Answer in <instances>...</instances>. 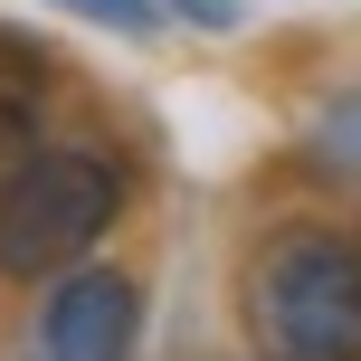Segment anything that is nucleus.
Instances as JSON below:
<instances>
[{
  "instance_id": "nucleus-1",
  "label": "nucleus",
  "mask_w": 361,
  "mask_h": 361,
  "mask_svg": "<svg viewBox=\"0 0 361 361\" xmlns=\"http://www.w3.org/2000/svg\"><path fill=\"white\" fill-rule=\"evenodd\" d=\"M247 333L267 361H361V247L286 228L247 267Z\"/></svg>"
},
{
  "instance_id": "nucleus-2",
  "label": "nucleus",
  "mask_w": 361,
  "mask_h": 361,
  "mask_svg": "<svg viewBox=\"0 0 361 361\" xmlns=\"http://www.w3.org/2000/svg\"><path fill=\"white\" fill-rule=\"evenodd\" d=\"M114 219H124V162L48 143L29 162V180L10 190V209H0V276L10 286H57V276L95 267Z\"/></svg>"
},
{
  "instance_id": "nucleus-3",
  "label": "nucleus",
  "mask_w": 361,
  "mask_h": 361,
  "mask_svg": "<svg viewBox=\"0 0 361 361\" xmlns=\"http://www.w3.org/2000/svg\"><path fill=\"white\" fill-rule=\"evenodd\" d=\"M133 333H143V286L124 267H76L38 295L29 352L38 361H124Z\"/></svg>"
},
{
  "instance_id": "nucleus-4",
  "label": "nucleus",
  "mask_w": 361,
  "mask_h": 361,
  "mask_svg": "<svg viewBox=\"0 0 361 361\" xmlns=\"http://www.w3.org/2000/svg\"><path fill=\"white\" fill-rule=\"evenodd\" d=\"M38 152H48V143H38V114L19 105V95H0V209H10V190L29 180Z\"/></svg>"
},
{
  "instance_id": "nucleus-5",
  "label": "nucleus",
  "mask_w": 361,
  "mask_h": 361,
  "mask_svg": "<svg viewBox=\"0 0 361 361\" xmlns=\"http://www.w3.org/2000/svg\"><path fill=\"white\" fill-rule=\"evenodd\" d=\"M48 10H67V19H86V29H124V38H143V29H162V0H48Z\"/></svg>"
},
{
  "instance_id": "nucleus-6",
  "label": "nucleus",
  "mask_w": 361,
  "mask_h": 361,
  "mask_svg": "<svg viewBox=\"0 0 361 361\" xmlns=\"http://www.w3.org/2000/svg\"><path fill=\"white\" fill-rule=\"evenodd\" d=\"M180 19H200V29H238V0H171Z\"/></svg>"
}]
</instances>
